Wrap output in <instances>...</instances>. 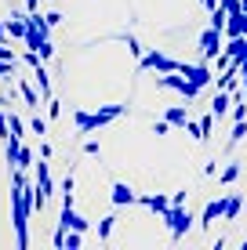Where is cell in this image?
<instances>
[{
	"mask_svg": "<svg viewBox=\"0 0 247 250\" xmlns=\"http://www.w3.org/2000/svg\"><path fill=\"white\" fill-rule=\"evenodd\" d=\"M7 120H11V134H19V138H22V134H25V124H22V116H19V113H11Z\"/></svg>",
	"mask_w": 247,
	"mask_h": 250,
	"instance_id": "484cf974",
	"label": "cell"
},
{
	"mask_svg": "<svg viewBox=\"0 0 247 250\" xmlns=\"http://www.w3.org/2000/svg\"><path fill=\"white\" fill-rule=\"evenodd\" d=\"M29 131H33V134H40V138H44V134H47V120H44V116H40V113H37V116H33V120H29Z\"/></svg>",
	"mask_w": 247,
	"mask_h": 250,
	"instance_id": "44dd1931",
	"label": "cell"
},
{
	"mask_svg": "<svg viewBox=\"0 0 247 250\" xmlns=\"http://www.w3.org/2000/svg\"><path fill=\"white\" fill-rule=\"evenodd\" d=\"M225 203H229V196H215L207 207H203V214H200V225L203 229H211L218 218H225Z\"/></svg>",
	"mask_w": 247,
	"mask_h": 250,
	"instance_id": "9c48e42d",
	"label": "cell"
},
{
	"mask_svg": "<svg viewBox=\"0 0 247 250\" xmlns=\"http://www.w3.org/2000/svg\"><path fill=\"white\" fill-rule=\"evenodd\" d=\"M218 4H222V0H203V7H207V11H215Z\"/></svg>",
	"mask_w": 247,
	"mask_h": 250,
	"instance_id": "d6a6232c",
	"label": "cell"
},
{
	"mask_svg": "<svg viewBox=\"0 0 247 250\" xmlns=\"http://www.w3.org/2000/svg\"><path fill=\"white\" fill-rule=\"evenodd\" d=\"M171 120H157V124H153V134H157V138H164V134H171Z\"/></svg>",
	"mask_w": 247,
	"mask_h": 250,
	"instance_id": "603a6c76",
	"label": "cell"
},
{
	"mask_svg": "<svg viewBox=\"0 0 247 250\" xmlns=\"http://www.w3.org/2000/svg\"><path fill=\"white\" fill-rule=\"evenodd\" d=\"M4 40H7V25L0 22V44H4Z\"/></svg>",
	"mask_w": 247,
	"mask_h": 250,
	"instance_id": "836d02e7",
	"label": "cell"
},
{
	"mask_svg": "<svg viewBox=\"0 0 247 250\" xmlns=\"http://www.w3.org/2000/svg\"><path fill=\"white\" fill-rule=\"evenodd\" d=\"M178 65L182 62H175V58H167L164 51H146V55L138 58V73H178Z\"/></svg>",
	"mask_w": 247,
	"mask_h": 250,
	"instance_id": "5b68a950",
	"label": "cell"
},
{
	"mask_svg": "<svg viewBox=\"0 0 247 250\" xmlns=\"http://www.w3.org/2000/svg\"><path fill=\"white\" fill-rule=\"evenodd\" d=\"M240 210H244V196H229V203H225V221H233Z\"/></svg>",
	"mask_w": 247,
	"mask_h": 250,
	"instance_id": "d6986e66",
	"label": "cell"
},
{
	"mask_svg": "<svg viewBox=\"0 0 247 250\" xmlns=\"http://www.w3.org/2000/svg\"><path fill=\"white\" fill-rule=\"evenodd\" d=\"M127 51H131L135 58H142V55H146V47H142V44H138L135 37H127Z\"/></svg>",
	"mask_w": 247,
	"mask_h": 250,
	"instance_id": "4316f807",
	"label": "cell"
},
{
	"mask_svg": "<svg viewBox=\"0 0 247 250\" xmlns=\"http://www.w3.org/2000/svg\"><path fill=\"white\" fill-rule=\"evenodd\" d=\"M215 120H218L215 113H203V116H200V134H203V142L211 138V127H215Z\"/></svg>",
	"mask_w": 247,
	"mask_h": 250,
	"instance_id": "ffe728a7",
	"label": "cell"
},
{
	"mask_svg": "<svg viewBox=\"0 0 247 250\" xmlns=\"http://www.w3.org/2000/svg\"><path fill=\"white\" fill-rule=\"evenodd\" d=\"M236 178H240V160H229L225 167L218 170V182H222V185H233Z\"/></svg>",
	"mask_w": 247,
	"mask_h": 250,
	"instance_id": "5bb4252c",
	"label": "cell"
},
{
	"mask_svg": "<svg viewBox=\"0 0 247 250\" xmlns=\"http://www.w3.org/2000/svg\"><path fill=\"white\" fill-rule=\"evenodd\" d=\"M19 91H22V98H25V105L33 109V113H40V94L33 91V83H25V80H19Z\"/></svg>",
	"mask_w": 247,
	"mask_h": 250,
	"instance_id": "9a60e30c",
	"label": "cell"
},
{
	"mask_svg": "<svg viewBox=\"0 0 247 250\" xmlns=\"http://www.w3.org/2000/svg\"><path fill=\"white\" fill-rule=\"evenodd\" d=\"M84 152H88V156H102V145L95 138H84Z\"/></svg>",
	"mask_w": 247,
	"mask_h": 250,
	"instance_id": "d4e9b609",
	"label": "cell"
},
{
	"mask_svg": "<svg viewBox=\"0 0 247 250\" xmlns=\"http://www.w3.org/2000/svg\"><path fill=\"white\" fill-rule=\"evenodd\" d=\"M29 214H33V185L25 182L22 170L11 178V225L19 236V247H29Z\"/></svg>",
	"mask_w": 247,
	"mask_h": 250,
	"instance_id": "6da1fadb",
	"label": "cell"
},
{
	"mask_svg": "<svg viewBox=\"0 0 247 250\" xmlns=\"http://www.w3.org/2000/svg\"><path fill=\"white\" fill-rule=\"evenodd\" d=\"M178 73L182 76H189L197 87H207L211 80H215V69H211V62H197V65H189V62H182L178 65Z\"/></svg>",
	"mask_w": 247,
	"mask_h": 250,
	"instance_id": "52a82bcc",
	"label": "cell"
},
{
	"mask_svg": "<svg viewBox=\"0 0 247 250\" xmlns=\"http://www.w3.org/2000/svg\"><path fill=\"white\" fill-rule=\"evenodd\" d=\"M138 203L146 207V210L160 214V218H164V214L171 210V196H164V192H149V196H138Z\"/></svg>",
	"mask_w": 247,
	"mask_h": 250,
	"instance_id": "8fae6325",
	"label": "cell"
},
{
	"mask_svg": "<svg viewBox=\"0 0 247 250\" xmlns=\"http://www.w3.org/2000/svg\"><path fill=\"white\" fill-rule=\"evenodd\" d=\"M44 19H47V25H51V29H55V25H58V22H62V15H58V11H47V15H44Z\"/></svg>",
	"mask_w": 247,
	"mask_h": 250,
	"instance_id": "f546056e",
	"label": "cell"
},
{
	"mask_svg": "<svg viewBox=\"0 0 247 250\" xmlns=\"http://www.w3.org/2000/svg\"><path fill=\"white\" fill-rule=\"evenodd\" d=\"M0 105H4V98H0Z\"/></svg>",
	"mask_w": 247,
	"mask_h": 250,
	"instance_id": "e575fe53",
	"label": "cell"
},
{
	"mask_svg": "<svg viewBox=\"0 0 247 250\" xmlns=\"http://www.w3.org/2000/svg\"><path fill=\"white\" fill-rule=\"evenodd\" d=\"M211 113H215L218 120L233 113V91H222V87H218V94H215V102H211Z\"/></svg>",
	"mask_w": 247,
	"mask_h": 250,
	"instance_id": "4fadbf2b",
	"label": "cell"
},
{
	"mask_svg": "<svg viewBox=\"0 0 247 250\" xmlns=\"http://www.w3.org/2000/svg\"><path fill=\"white\" fill-rule=\"evenodd\" d=\"M58 229H62V232H69V229L88 232V218H80V214H76V203H62V218H58Z\"/></svg>",
	"mask_w": 247,
	"mask_h": 250,
	"instance_id": "ba28073f",
	"label": "cell"
},
{
	"mask_svg": "<svg viewBox=\"0 0 247 250\" xmlns=\"http://www.w3.org/2000/svg\"><path fill=\"white\" fill-rule=\"evenodd\" d=\"M127 113V105H102V109H95V113H88V109H76L73 113V127H76V134L80 138H88V134H95L98 127H109L113 120H120Z\"/></svg>",
	"mask_w": 247,
	"mask_h": 250,
	"instance_id": "7a4b0ae2",
	"label": "cell"
},
{
	"mask_svg": "<svg viewBox=\"0 0 247 250\" xmlns=\"http://www.w3.org/2000/svg\"><path fill=\"white\" fill-rule=\"evenodd\" d=\"M157 87H167V91L182 94L185 102H193L203 91V87H197V83H193L189 76H182V73H157Z\"/></svg>",
	"mask_w": 247,
	"mask_h": 250,
	"instance_id": "3957f363",
	"label": "cell"
},
{
	"mask_svg": "<svg viewBox=\"0 0 247 250\" xmlns=\"http://www.w3.org/2000/svg\"><path fill=\"white\" fill-rule=\"evenodd\" d=\"M51 152H55V149H51V142H40V160H51Z\"/></svg>",
	"mask_w": 247,
	"mask_h": 250,
	"instance_id": "4dcf8cb0",
	"label": "cell"
},
{
	"mask_svg": "<svg viewBox=\"0 0 247 250\" xmlns=\"http://www.w3.org/2000/svg\"><path fill=\"white\" fill-rule=\"evenodd\" d=\"M200 62H215L218 55H222V47H225V33L222 29H215V25H207V29L200 33Z\"/></svg>",
	"mask_w": 247,
	"mask_h": 250,
	"instance_id": "277c9868",
	"label": "cell"
},
{
	"mask_svg": "<svg viewBox=\"0 0 247 250\" xmlns=\"http://www.w3.org/2000/svg\"><path fill=\"white\" fill-rule=\"evenodd\" d=\"M185 196H189V192H185V188H178V192H171V203H175V207H182V203H185Z\"/></svg>",
	"mask_w": 247,
	"mask_h": 250,
	"instance_id": "f1b7e54d",
	"label": "cell"
},
{
	"mask_svg": "<svg viewBox=\"0 0 247 250\" xmlns=\"http://www.w3.org/2000/svg\"><path fill=\"white\" fill-rule=\"evenodd\" d=\"M182 131H185V134H189V138H193V142H203V134H200V120H189V124H185V127H182Z\"/></svg>",
	"mask_w": 247,
	"mask_h": 250,
	"instance_id": "7402d4cb",
	"label": "cell"
},
{
	"mask_svg": "<svg viewBox=\"0 0 247 250\" xmlns=\"http://www.w3.org/2000/svg\"><path fill=\"white\" fill-rule=\"evenodd\" d=\"M4 25H7V37H11V40H25V33H29V22H25L22 11H11L4 19Z\"/></svg>",
	"mask_w": 247,
	"mask_h": 250,
	"instance_id": "7c38bea8",
	"label": "cell"
},
{
	"mask_svg": "<svg viewBox=\"0 0 247 250\" xmlns=\"http://www.w3.org/2000/svg\"><path fill=\"white\" fill-rule=\"evenodd\" d=\"M164 225H167V232H171V239H182L185 232L193 229V214L185 210V203H182V207L171 203V210L164 214Z\"/></svg>",
	"mask_w": 247,
	"mask_h": 250,
	"instance_id": "8992f818",
	"label": "cell"
},
{
	"mask_svg": "<svg viewBox=\"0 0 247 250\" xmlns=\"http://www.w3.org/2000/svg\"><path fill=\"white\" fill-rule=\"evenodd\" d=\"M113 229H116V214H106V218L98 221V239H109Z\"/></svg>",
	"mask_w": 247,
	"mask_h": 250,
	"instance_id": "ac0fdd59",
	"label": "cell"
},
{
	"mask_svg": "<svg viewBox=\"0 0 247 250\" xmlns=\"http://www.w3.org/2000/svg\"><path fill=\"white\" fill-rule=\"evenodd\" d=\"M29 163H33V152H29V149L22 145V152H19V163H15V170H25Z\"/></svg>",
	"mask_w": 247,
	"mask_h": 250,
	"instance_id": "cb8c5ba5",
	"label": "cell"
},
{
	"mask_svg": "<svg viewBox=\"0 0 247 250\" xmlns=\"http://www.w3.org/2000/svg\"><path fill=\"white\" fill-rule=\"evenodd\" d=\"M164 120H171L175 127H185V124H189V113H185V105H171L164 113Z\"/></svg>",
	"mask_w": 247,
	"mask_h": 250,
	"instance_id": "2e32d148",
	"label": "cell"
},
{
	"mask_svg": "<svg viewBox=\"0 0 247 250\" xmlns=\"http://www.w3.org/2000/svg\"><path fill=\"white\" fill-rule=\"evenodd\" d=\"M47 116H51V120H58V116H62V105L55 102V94L47 98Z\"/></svg>",
	"mask_w": 247,
	"mask_h": 250,
	"instance_id": "83f0119b",
	"label": "cell"
},
{
	"mask_svg": "<svg viewBox=\"0 0 247 250\" xmlns=\"http://www.w3.org/2000/svg\"><path fill=\"white\" fill-rule=\"evenodd\" d=\"M25 11H40V0H25Z\"/></svg>",
	"mask_w": 247,
	"mask_h": 250,
	"instance_id": "1f68e13d",
	"label": "cell"
},
{
	"mask_svg": "<svg viewBox=\"0 0 247 250\" xmlns=\"http://www.w3.org/2000/svg\"><path fill=\"white\" fill-rule=\"evenodd\" d=\"M247 138V120H233V134H229V149H236Z\"/></svg>",
	"mask_w": 247,
	"mask_h": 250,
	"instance_id": "e0dca14e",
	"label": "cell"
},
{
	"mask_svg": "<svg viewBox=\"0 0 247 250\" xmlns=\"http://www.w3.org/2000/svg\"><path fill=\"white\" fill-rule=\"evenodd\" d=\"M109 200H113V207H135V203H138V196H135V188L127 185V182H113Z\"/></svg>",
	"mask_w": 247,
	"mask_h": 250,
	"instance_id": "30bf717a",
	"label": "cell"
}]
</instances>
